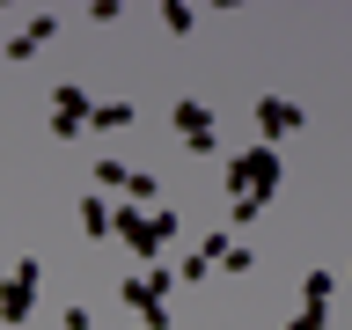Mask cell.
I'll return each mask as SVG.
<instances>
[{
	"instance_id": "obj_7",
	"label": "cell",
	"mask_w": 352,
	"mask_h": 330,
	"mask_svg": "<svg viewBox=\"0 0 352 330\" xmlns=\"http://www.w3.org/2000/svg\"><path fill=\"white\" fill-rule=\"evenodd\" d=\"M169 125L184 132V147H191V154H213V110L198 103V96H184V103H169Z\"/></svg>"
},
{
	"instance_id": "obj_17",
	"label": "cell",
	"mask_w": 352,
	"mask_h": 330,
	"mask_svg": "<svg viewBox=\"0 0 352 330\" xmlns=\"http://www.w3.org/2000/svg\"><path fill=\"white\" fill-rule=\"evenodd\" d=\"M206 272H213V257H206V250H198V257H184V264H176V279H184V286H198V279H206Z\"/></svg>"
},
{
	"instance_id": "obj_13",
	"label": "cell",
	"mask_w": 352,
	"mask_h": 330,
	"mask_svg": "<svg viewBox=\"0 0 352 330\" xmlns=\"http://www.w3.org/2000/svg\"><path fill=\"white\" fill-rule=\"evenodd\" d=\"M125 206H162V184H154L147 169H132V184H125Z\"/></svg>"
},
{
	"instance_id": "obj_3",
	"label": "cell",
	"mask_w": 352,
	"mask_h": 330,
	"mask_svg": "<svg viewBox=\"0 0 352 330\" xmlns=\"http://www.w3.org/2000/svg\"><path fill=\"white\" fill-rule=\"evenodd\" d=\"M169 294H176V264H147L140 279H125V286H118V301H125V308H140V323H147V330H169V308H162Z\"/></svg>"
},
{
	"instance_id": "obj_6",
	"label": "cell",
	"mask_w": 352,
	"mask_h": 330,
	"mask_svg": "<svg viewBox=\"0 0 352 330\" xmlns=\"http://www.w3.org/2000/svg\"><path fill=\"white\" fill-rule=\"evenodd\" d=\"M88 110H96V103H88L81 81H59V88H52V132H59V140L88 132Z\"/></svg>"
},
{
	"instance_id": "obj_4",
	"label": "cell",
	"mask_w": 352,
	"mask_h": 330,
	"mask_svg": "<svg viewBox=\"0 0 352 330\" xmlns=\"http://www.w3.org/2000/svg\"><path fill=\"white\" fill-rule=\"evenodd\" d=\"M37 257H15L8 264V279H0V330H15L22 316H30V308H37Z\"/></svg>"
},
{
	"instance_id": "obj_15",
	"label": "cell",
	"mask_w": 352,
	"mask_h": 330,
	"mask_svg": "<svg viewBox=\"0 0 352 330\" xmlns=\"http://www.w3.org/2000/svg\"><path fill=\"white\" fill-rule=\"evenodd\" d=\"M330 294H338V279H330V272H308V286H301V301H323V308H330Z\"/></svg>"
},
{
	"instance_id": "obj_8",
	"label": "cell",
	"mask_w": 352,
	"mask_h": 330,
	"mask_svg": "<svg viewBox=\"0 0 352 330\" xmlns=\"http://www.w3.org/2000/svg\"><path fill=\"white\" fill-rule=\"evenodd\" d=\"M52 37H59V15H37V22H30V30H15V37H8V44H0V59H30V52H44V44H52Z\"/></svg>"
},
{
	"instance_id": "obj_11",
	"label": "cell",
	"mask_w": 352,
	"mask_h": 330,
	"mask_svg": "<svg viewBox=\"0 0 352 330\" xmlns=\"http://www.w3.org/2000/svg\"><path fill=\"white\" fill-rule=\"evenodd\" d=\"M132 125V103H125V96H118V103H96V110H88V132H125Z\"/></svg>"
},
{
	"instance_id": "obj_14",
	"label": "cell",
	"mask_w": 352,
	"mask_h": 330,
	"mask_svg": "<svg viewBox=\"0 0 352 330\" xmlns=\"http://www.w3.org/2000/svg\"><path fill=\"white\" fill-rule=\"evenodd\" d=\"M96 184H103V191H125V184H132V169L118 162V154H103V162H96Z\"/></svg>"
},
{
	"instance_id": "obj_5",
	"label": "cell",
	"mask_w": 352,
	"mask_h": 330,
	"mask_svg": "<svg viewBox=\"0 0 352 330\" xmlns=\"http://www.w3.org/2000/svg\"><path fill=\"white\" fill-rule=\"evenodd\" d=\"M257 125H264V147H279V140H294L308 125V110L294 96H257Z\"/></svg>"
},
{
	"instance_id": "obj_2",
	"label": "cell",
	"mask_w": 352,
	"mask_h": 330,
	"mask_svg": "<svg viewBox=\"0 0 352 330\" xmlns=\"http://www.w3.org/2000/svg\"><path fill=\"white\" fill-rule=\"evenodd\" d=\"M242 191V206H264V198L279 191V147H242L228 162V198Z\"/></svg>"
},
{
	"instance_id": "obj_12",
	"label": "cell",
	"mask_w": 352,
	"mask_h": 330,
	"mask_svg": "<svg viewBox=\"0 0 352 330\" xmlns=\"http://www.w3.org/2000/svg\"><path fill=\"white\" fill-rule=\"evenodd\" d=\"M162 30H169V37H191V30H198V8H191V0H169V8H162Z\"/></svg>"
},
{
	"instance_id": "obj_1",
	"label": "cell",
	"mask_w": 352,
	"mask_h": 330,
	"mask_svg": "<svg viewBox=\"0 0 352 330\" xmlns=\"http://www.w3.org/2000/svg\"><path fill=\"white\" fill-rule=\"evenodd\" d=\"M110 235L125 242L132 257L162 264V250L176 242V213H169V206H125V198H118V213H110Z\"/></svg>"
},
{
	"instance_id": "obj_16",
	"label": "cell",
	"mask_w": 352,
	"mask_h": 330,
	"mask_svg": "<svg viewBox=\"0 0 352 330\" xmlns=\"http://www.w3.org/2000/svg\"><path fill=\"white\" fill-rule=\"evenodd\" d=\"M323 323H330V308H323V301H301V316H294L286 330H323Z\"/></svg>"
},
{
	"instance_id": "obj_9",
	"label": "cell",
	"mask_w": 352,
	"mask_h": 330,
	"mask_svg": "<svg viewBox=\"0 0 352 330\" xmlns=\"http://www.w3.org/2000/svg\"><path fill=\"white\" fill-rule=\"evenodd\" d=\"M206 257H213V272H250V264H257L235 235H228V228H220V235H206Z\"/></svg>"
},
{
	"instance_id": "obj_10",
	"label": "cell",
	"mask_w": 352,
	"mask_h": 330,
	"mask_svg": "<svg viewBox=\"0 0 352 330\" xmlns=\"http://www.w3.org/2000/svg\"><path fill=\"white\" fill-rule=\"evenodd\" d=\"M81 235H88V242H110V206H103V191L81 198Z\"/></svg>"
}]
</instances>
